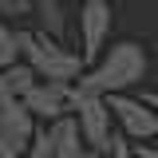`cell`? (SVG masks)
<instances>
[{
	"label": "cell",
	"mask_w": 158,
	"mask_h": 158,
	"mask_svg": "<svg viewBox=\"0 0 158 158\" xmlns=\"http://www.w3.org/2000/svg\"><path fill=\"white\" fill-rule=\"evenodd\" d=\"M146 48L135 40H118L111 48H103L95 59V67L79 71V79L71 83V103L83 95H118V91H135L138 83L146 79Z\"/></svg>",
	"instance_id": "cell-1"
},
{
	"label": "cell",
	"mask_w": 158,
	"mask_h": 158,
	"mask_svg": "<svg viewBox=\"0 0 158 158\" xmlns=\"http://www.w3.org/2000/svg\"><path fill=\"white\" fill-rule=\"evenodd\" d=\"M16 48H20V59L36 71V79H63V83H75L79 71L87 67L79 52L63 48L59 40H48L44 32H20L16 28Z\"/></svg>",
	"instance_id": "cell-2"
},
{
	"label": "cell",
	"mask_w": 158,
	"mask_h": 158,
	"mask_svg": "<svg viewBox=\"0 0 158 158\" xmlns=\"http://www.w3.org/2000/svg\"><path fill=\"white\" fill-rule=\"evenodd\" d=\"M103 99H107V111L118 123V135L127 142H150V138H158V118L138 95L118 91V95H103Z\"/></svg>",
	"instance_id": "cell-3"
},
{
	"label": "cell",
	"mask_w": 158,
	"mask_h": 158,
	"mask_svg": "<svg viewBox=\"0 0 158 158\" xmlns=\"http://www.w3.org/2000/svg\"><path fill=\"white\" fill-rule=\"evenodd\" d=\"M71 115H75V127H79V138L91 154H107V142L115 135V118L107 111V99L103 95H83L71 103Z\"/></svg>",
	"instance_id": "cell-4"
},
{
	"label": "cell",
	"mask_w": 158,
	"mask_h": 158,
	"mask_svg": "<svg viewBox=\"0 0 158 158\" xmlns=\"http://www.w3.org/2000/svg\"><path fill=\"white\" fill-rule=\"evenodd\" d=\"M111 24H115L111 0H83L79 4V59L83 63L99 59V52L111 40Z\"/></svg>",
	"instance_id": "cell-5"
},
{
	"label": "cell",
	"mask_w": 158,
	"mask_h": 158,
	"mask_svg": "<svg viewBox=\"0 0 158 158\" xmlns=\"http://www.w3.org/2000/svg\"><path fill=\"white\" fill-rule=\"evenodd\" d=\"M24 107L36 123H52L59 115H71V83L63 79H36L24 95Z\"/></svg>",
	"instance_id": "cell-6"
},
{
	"label": "cell",
	"mask_w": 158,
	"mask_h": 158,
	"mask_svg": "<svg viewBox=\"0 0 158 158\" xmlns=\"http://www.w3.org/2000/svg\"><path fill=\"white\" fill-rule=\"evenodd\" d=\"M36 127H40V123L32 118V111L24 107V99L0 95V142H4L16 158L28 150V142H32V131H36Z\"/></svg>",
	"instance_id": "cell-7"
},
{
	"label": "cell",
	"mask_w": 158,
	"mask_h": 158,
	"mask_svg": "<svg viewBox=\"0 0 158 158\" xmlns=\"http://www.w3.org/2000/svg\"><path fill=\"white\" fill-rule=\"evenodd\" d=\"M48 135H52V158H87L91 150L83 146L75 127V115H59L48 123Z\"/></svg>",
	"instance_id": "cell-8"
},
{
	"label": "cell",
	"mask_w": 158,
	"mask_h": 158,
	"mask_svg": "<svg viewBox=\"0 0 158 158\" xmlns=\"http://www.w3.org/2000/svg\"><path fill=\"white\" fill-rule=\"evenodd\" d=\"M32 20L40 24V32L48 40H59L67 36V0H32Z\"/></svg>",
	"instance_id": "cell-9"
},
{
	"label": "cell",
	"mask_w": 158,
	"mask_h": 158,
	"mask_svg": "<svg viewBox=\"0 0 158 158\" xmlns=\"http://www.w3.org/2000/svg\"><path fill=\"white\" fill-rule=\"evenodd\" d=\"M32 83H36V71H32L24 59L8 63V67H0V95H8V99H24Z\"/></svg>",
	"instance_id": "cell-10"
},
{
	"label": "cell",
	"mask_w": 158,
	"mask_h": 158,
	"mask_svg": "<svg viewBox=\"0 0 158 158\" xmlns=\"http://www.w3.org/2000/svg\"><path fill=\"white\" fill-rule=\"evenodd\" d=\"M20 158H52V135H48V123H40L36 131H32V142H28V150Z\"/></svg>",
	"instance_id": "cell-11"
},
{
	"label": "cell",
	"mask_w": 158,
	"mask_h": 158,
	"mask_svg": "<svg viewBox=\"0 0 158 158\" xmlns=\"http://www.w3.org/2000/svg\"><path fill=\"white\" fill-rule=\"evenodd\" d=\"M16 59H20V48H16V28L0 20V67H8V63H16Z\"/></svg>",
	"instance_id": "cell-12"
},
{
	"label": "cell",
	"mask_w": 158,
	"mask_h": 158,
	"mask_svg": "<svg viewBox=\"0 0 158 158\" xmlns=\"http://www.w3.org/2000/svg\"><path fill=\"white\" fill-rule=\"evenodd\" d=\"M32 16V0H0V20L4 24H16V20Z\"/></svg>",
	"instance_id": "cell-13"
},
{
	"label": "cell",
	"mask_w": 158,
	"mask_h": 158,
	"mask_svg": "<svg viewBox=\"0 0 158 158\" xmlns=\"http://www.w3.org/2000/svg\"><path fill=\"white\" fill-rule=\"evenodd\" d=\"M103 158H135V146H131V142L115 131V135H111V142H107V154H103Z\"/></svg>",
	"instance_id": "cell-14"
},
{
	"label": "cell",
	"mask_w": 158,
	"mask_h": 158,
	"mask_svg": "<svg viewBox=\"0 0 158 158\" xmlns=\"http://www.w3.org/2000/svg\"><path fill=\"white\" fill-rule=\"evenodd\" d=\"M135 146V158H158V142L150 138V142H131Z\"/></svg>",
	"instance_id": "cell-15"
},
{
	"label": "cell",
	"mask_w": 158,
	"mask_h": 158,
	"mask_svg": "<svg viewBox=\"0 0 158 158\" xmlns=\"http://www.w3.org/2000/svg\"><path fill=\"white\" fill-rule=\"evenodd\" d=\"M142 103H146V107H150V111H154V118H158V91H142Z\"/></svg>",
	"instance_id": "cell-16"
},
{
	"label": "cell",
	"mask_w": 158,
	"mask_h": 158,
	"mask_svg": "<svg viewBox=\"0 0 158 158\" xmlns=\"http://www.w3.org/2000/svg\"><path fill=\"white\" fill-rule=\"evenodd\" d=\"M87 158H103V154H87Z\"/></svg>",
	"instance_id": "cell-17"
},
{
	"label": "cell",
	"mask_w": 158,
	"mask_h": 158,
	"mask_svg": "<svg viewBox=\"0 0 158 158\" xmlns=\"http://www.w3.org/2000/svg\"><path fill=\"white\" fill-rule=\"evenodd\" d=\"M71 4H83V0H71Z\"/></svg>",
	"instance_id": "cell-18"
}]
</instances>
